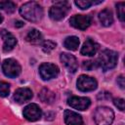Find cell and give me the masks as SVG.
<instances>
[{
  "label": "cell",
  "mask_w": 125,
  "mask_h": 125,
  "mask_svg": "<svg viewBox=\"0 0 125 125\" xmlns=\"http://www.w3.org/2000/svg\"><path fill=\"white\" fill-rule=\"evenodd\" d=\"M20 14L23 19L29 21L36 22L42 19L43 9L41 5H39V3L30 1V2H26L23 5H21V7L20 8Z\"/></svg>",
  "instance_id": "cell-1"
},
{
  "label": "cell",
  "mask_w": 125,
  "mask_h": 125,
  "mask_svg": "<svg viewBox=\"0 0 125 125\" xmlns=\"http://www.w3.org/2000/svg\"><path fill=\"white\" fill-rule=\"evenodd\" d=\"M117 60H118V55L116 52L105 49L101 52L97 60V63H98V66H101L103 70L106 71L115 67L117 63Z\"/></svg>",
  "instance_id": "cell-2"
},
{
  "label": "cell",
  "mask_w": 125,
  "mask_h": 125,
  "mask_svg": "<svg viewBox=\"0 0 125 125\" xmlns=\"http://www.w3.org/2000/svg\"><path fill=\"white\" fill-rule=\"evenodd\" d=\"M94 119L97 125H110L114 119V112L107 106H100L95 111Z\"/></svg>",
  "instance_id": "cell-3"
},
{
  "label": "cell",
  "mask_w": 125,
  "mask_h": 125,
  "mask_svg": "<svg viewBox=\"0 0 125 125\" xmlns=\"http://www.w3.org/2000/svg\"><path fill=\"white\" fill-rule=\"evenodd\" d=\"M70 10V5L66 1H56L55 5L50 8L49 16L54 21L62 20Z\"/></svg>",
  "instance_id": "cell-4"
},
{
  "label": "cell",
  "mask_w": 125,
  "mask_h": 125,
  "mask_svg": "<svg viewBox=\"0 0 125 125\" xmlns=\"http://www.w3.org/2000/svg\"><path fill=\"white\" fill-rule=\"evenodd\" d=\"M2 70L7 77L15 78L21 73V67L16 60L8 59V60H5L4 62L2 63Z\"/></svg>",
  "instance_id": "cell-5"
},
{
  "label": "cell",
  "mask_w": 125,
  "mask_h": 125,
  "mask_svg": "<svg viewBox=\"0 0 125 125\" xmlns=\"http://www.w3.org/2000/svg\"><path fill=\"white\" fill-rule=\"evenodd\" d=\"M59 67L51 62H43L39 66V74L43 80H50L59 74Z\"/></svg>",
  "instance_id": "cell-6"
},
{
  "label": "cell",
  "mask_w": 125,
  "mask_h": 125,
  "mask_svg": "<svg viewBox=\"0 0 125 125\" xmlns=\"http://www.w3.org/2000/svg\"><path fill=\"white\" fill-rule=\"evenodd\" d=\"M76 84H77V89L80 90L81 92L94 91L98 86L97 80L88 75H80Z\"/></svg>",
  "instance_id": "cell-7"
},
{
  "label": "cell",
  "mask_w": 125,
  "mask_h": 125,
  "mask_svg": "<svg viewBox=\"0 0 125 125\" xmlns=\"http://www.w3.org/2000/svg\"><path fill=\"white\" fill-rule=\"evenodd\" d=\"M91 21H92L91 17L87 15H75L71 17L69 20L70 25L81 30H84L87 27H89L91 24Z\"/></svg>",
  "instance_id": "cell-8"
},
{
  "label": "cell",
  "mask_w": 125,
  "mask_h": 125,
  "mask_svg": "<svg viewBox=\"0 0 125 125\" xmlns=\"http://www.w3.org/2000/svg\"><path fill=\"white\" fill-rule=\"evenodd\" d=\"M67 104L75 108V109H78V110H85L87 109L90 104H91V101L89 98H86V97H76V96H73V97H70L68 100H67Z\"/></svg>",
  "instance_id": "cell-9"
},
{
  "label": "cell",
  "mask_w": 125,
  "mask_h": 125,
  "mask_svg": "<svg viewBox=\"0 0 125 125\" xmlns=\"http://www.w3.org/2000/svg\"><path fill=\"white\" fill-rule=\"evenodd\" d=\"M42 110L36 104H30L23 109V116L29 121H37L41 118Z\"/></svg>",
  "instance_id": "cell-10"
},
{
  "label": "cell",
  "mask_w": 125,
  "mask_h": 125,
  "mask_svg": "<svg viewBox=\"0 0 125 125\" xmlns=\"http://www.w3.org/2000/svg\"><path fill=\"white\" fill-rule=\"evenodd\" d=\"M61 62L67 68L69 72H75L78 68V62L76 58L73 55H70L68 53H62L61 54Z\"/></svg>",
  "instance_id": "cell-11"
},
{
  "label": "cell",
  "mask_w": 125,
  "mask_h": 125,
  "mask_svg": "<svg viewBox=\"0 0 125 125\" xmlns=\"http://www.w3.org/2000/svg\"><path fill=\"white\" fill-rule=\"evenodd\" d=\"M32 91L28 88H19L14 94V100L18 104L25 103L32 98Z\"/></svg>",
  "instance_id": "cell-12"
},
{
  "label": "cell",
  "mask_w": 125,
  "mask_h": 125,
  "mask_svg": "<svg viewBox=\"0 0 125 125\" xmlns=\"http://www.w3.org/2000/svg\"><path fill=\"white\" fill-rule=\"evenodd\" d=\"M99 48H100V45L98 43H96L92 39H87L84 42L80 50V53L83 56H94L98 52Z\"/></svg>",
  "instance_id": "cell-13"
},
{
  "label": "cell",
  "mask_w": 125,
  "mask_h": 125,
  "mask_svg": "<svg viewBox=\"0 0 125 125\" xmlns=\"http://www.w3.org/2000/svg\"><path fill=\"white\" fill-rule=\"evenodd\" d=\"M63 117H64V122L66 125H82L83 124V119L81 115L72 110L66 109L64 111Z\"/></svg>",
  "instance_id": "cell-14"
},
{
  "label": "cell",
  "mask_w": 125,
  "mask_h": 125,
  "mask_svg": "<svg viewBox=\"0 0 125 125\" xmlns=\"http://www.w3.org/2000/svg\"><path fill=\"white\" fill-rule=\"evenodd\" d=\"M2 38L4 40V44H3V51L4 52H10L14 49V47L17 45V39L16 37L11 34L10 32L6 31V30H2Z\"/></svg>",
  "instance_id": "cell-15"
},
{
  "label": "cell",
  "mask_w": 125,
  "mask_h": 125,
  "mask_svg": "<svg viewBox=\"0 0 125 125\" xmlns=\"http://www.w3.org/2000/svg\"><path fill=\"white\" fill-rule=\"evenodd\" d=\"M99 20L100 22L104 26H109L113 23V16L109 9H104L99 14Z\"/></svg>",
  "instance_id": "cell-16"
},
{
  "label": "cell",
  "mask_w": 125,
  "mask_h": 125,
  "mask_svg": "<svg viewBox=\"0 0 125 125\" xmlns=\"http://www.w3.org/2000/svg\"><path fill=\"white\" fill-rule=\"evenodd\" d=\"M26 41L31 43V44L38 45V44H41L43 42V36L39 30L31 29V30H29V32L26 35Z\"/></svg>",
  "instance_id": "cell-17"
},
{
  "label": "cell",
  "mask_w": 125,
  "mask_h": 125,
  "mask_svg": "<svg viewBox=\"0 0 125 125\" xmlns=\"http://www.w3.org/2000/svg\"><path fill=\"white\" fill-rule=\"evenodd\" d=\"M39 98L40 100L43 102V103H46V104H52L54 101H55V94L47 89V88H44L41 90V92L39 93Z\"/></svg>",
  "instance_id": "cell-18"
},
{
  "label": "cell",
  "mask_w": 125,
  "mask_h": 125,
  "mask_svg": "<svg viewBox=\"0 0 125 125\" xmlns=\"http://www.w3.org/2000/svg\"><path fill=\"white\" fill-rule=\"evenodd\" d=\"M63 45L67 50L75 51V50H77V48L79 46V38L76 36H68L65 38Z\"/></svg>",
  "instance_id": "cell-19"
},
{
  "label": "cell",
  "mask_w": 125,
  "mask_h": 125,
  "mask_svg": "<svg viewBox=\"0 0 125 125\" xmlns=\"http://www.w3.org/2000/svg\"><path fill=\"white\" fill-rule=\"evenodd\" d=\"M0 9L5 11L6 13H14L16 10V4L12 1H1L0 2Z\"/></svg>",
  "instance_id": "cell-20"
},
{
  "label": "cell",
  "mask_w": 125,
  "mask_h": 125,
  "mask_svg": "<svg viewBox=\"0 0 125 125\" xmlns=\"http://www.w3.org/2000/svg\"><path fill=\"white\" fill-rule=\"evenodd\" d=\"M103 1H98V2H95V1H90V0H79V1H75V5L80 8L81 10H86L88 8H90L92 5L94 4H99Z\"/></svg>",
  "instance_id": "cell-21"
},
{
  "label": "cell",
  "mask_w": 125,
  "mask_h": 125,
  "mask_svg": "<svg viewBox=\"0 0 125 125\" xmlns=\"http://www.w3.org/2000/svg\"><path fill=\"white\" fill-rule=\"evenodd\" d=\"M116 11H117V16L121 21H124L125 20V3L124 2H119L116 4Z\"/></svg>",
  "instance_id": "cell-22"
},
{
  "label": "cell",
  "mask_w": 125,
  "mask_h": 125,
  "mask_svg": "<svg viewBox=\"0 0 125 125\" xmlns=\"http://www.w3.org/2000/svg\"><path fill=\"white\" fill-rule=\"evenodd\" d=\"M56 46H57V44L54 41L47 40V41H44L43 42V44H42V50L45 53H51L56 48Z\"/></svg>",
  "instance_id": "cell-23"
},
{
  "label": "cell",
  "mask_w": 125,
  "mask_h": 125,
  "mask_svg": "<svg viewBox=\"0 0 125 125\" xmlns=\"http://www.w3.org/2000/svg\"><path fill=\"white\" fill-rule=\"evenodd\" d=\"M10 93V84L0 81V97H7Z\"/></svg>",
  "instance_id": "cell-24"
},
{
  "label": "cell",
  "mask_w": 125,
  "mask_h": 125,
  "mask_svg": "<svg viewBox=\"0 0 125 125\" xmlns=\"http://www.w3.org/2000/svg\"><path fill=\"white\" fill-rule=\"evenodd\" d=\"M82 67L85 70H93L94 68L98 67V63L95 61H85L82 62Z\"/></svg>",
  "instance_id": "cell-25"
},
{
  "label": "cell",
  "mask_w": 125,
  "mask_h": 125,
  "mask_svg": "<svg viewBox=\"0 0 125 125\" xmlns=\"http://www.w3.org/2000/svg\"><path fill=\"white\" fill-rule=\"evenodd\" d=\"M113 104H114V105H115L119 110H124V108H125V102H124L123 99H120V98L114 99V100H113Z\"/></svg>",
  "instance_id": "cell-26"
},
{
  "label": "cell",
  "mask_w": 125,
  "mask_h": 125,
  "mask_svg": "<svg viewBox=\"0 0 125 125\" xmlns=\"http://www.w3.org/2000/svg\"><path fill=\"white\" fill-rule=\"evenodd\" d=\"M117 84L119 85V87L121 89H124V86H125V82H124V76L123 75H120L117 77Z\"/></svg>",
  "instance_id": "cell-27"
},
{
  "label": "cell",
  "mask_w": 125,
  "mask_h": 125,
  "mask_svg": "<svg viewBox=\"0 0 125 125\" xmlns=\"http://www.w3.org/2000/svg\"><path fill=\"white\" fill-rule=\"evenodd\" d=\"M23 24H24V23H23L22 21H18L15 23V26H16V27H21V26H23Z\"/></svg>",
  "instance_id": "cell-28"
},
{
  "label": "cell",
  "mask_w": 125,
  "mask_h": 125,
  "mask_svg": "<svg viewBox=\"0 0 125 125\" xmlns=\"http://www.w3.org/2000/svg\"><path fill=\"white\" fill-rule=\"evenodd\" d=\"M2 21H3V17H2L1 15H0V23L2 22Z\"/></svg>",
  "instance_id": "cell-29"
}]
</instances>
